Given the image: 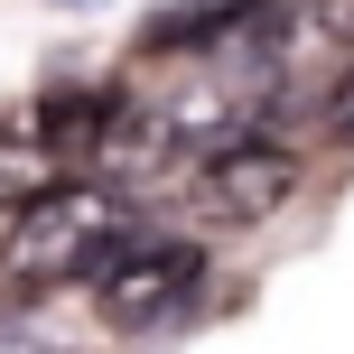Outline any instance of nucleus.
<instances>
[{"instance_id":"f257e3e1","label":"nucleus","mask_w":354,"mask_h":354,"mask_svg":"<svg viewBox=\"0 0 354 354\" xmlns=\"http://www.w3.org/2000/svg\"><path fill=\"white\" fill-rule=\"evenodd\" d=\"M112 233H122V214H112L103 187H47L10 224V270L19 280H75L112 252Z\"/></svg>"},{"instance_id":"f03ea898","label":"nucleus","mask_w":354,"mask_h":354,"mask_svg":"<svg viewBox=\"0 0 354 354\" xmlns=\"http://www.w3.org/2000/svg\"><path fill=\"white\" fill-rule=\"evenodd\" d=\"M93 270H103V317L112 326H159L168 308L196 299L205 252H196L187 233H112V252Z\"/></svg>"},{"instance_id":"7ed1b4c3","label":"nucleus","mask_w":354,"mask_h":354,"mask_svg":"<svg viewBox=\"0 0 354 354\" xmlns=\"http://www.w3.org/2000/svg\"><path fill=\"white\" fill-rule=\"evenodd\" d=\"M289 196H299V159H289L280 140L233 131V140L196 149V214H214V224H261Z\"/></svg>"},{"instance_id":"20e7f679","label":"nucleus","mask_w":354,"mask_h":354,"mask_svg":"<svg viewBox=\"0 0 354 354\" xmlns=\"http://www.w3.org/2000/svg\"><path fill=\"white\" fill-rule=\"evenodd\" d=\"M37 140L56 149V159H103V131H112V93H47V103L28 112Z\"/></svg>"},{"instance_id":"39448f33","label":"nucleus","mask_w":354,"mask_h":354,"mask_svg":"<svg viewBox=\"0 0 354 354\" xmlns=\"http://www.w3.org/2000/svg\"><path fill=\"white\" fill-rule=\"evenodd\" d=\"M56 168H66V159L37 140V122H0V205H10V214L28 205V196H47Z\"/></svg>"},{"instance_id":"423d86ee","label":"nucleus","mask_w":354,"mask_h":354,"mask_svg":"<svg viewBox=\"0 0 354 354\" xmlns=\"http://www.w3.org/2000/svg\"><path fill=\"white\" fill-rule=\"evenodd\" d=\"M326 131L354 140V75H336V93H326Z\"/></svg>"}]
</instances>
